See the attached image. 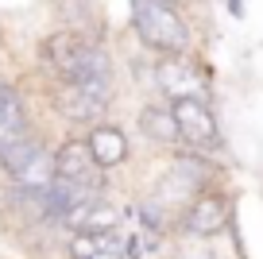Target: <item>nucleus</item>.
I'll return each mask as SVG.
<instances>
[{
  "label": "nucleus",
  "mask_w": 263,
  "mask_h": 259,
  "mask_svg": "<svg viewBox=\"0 0 263 259\" xmlns=\"http://www.w3.org/2000/svg\"><path fill=\"white\" fill-rule=\"evenodd\" d=\"M132 24L136 35L159 54H186L190 27L166 0H132Z\"/></svg>",
  "instance_id": "nucleus-1"
},
{
  "label": "nucleus",
  "mask_w": 263,
  "mask_h": 259,
  "mask_svg": "<svg viewBox=\"0 0 263 259\" xmlns=\"http://www.w3.org/2000/svg\"><path fill=\"white\" fill-rule=\"evenodd\" d=\"M171 116L178 124V136L190 147H217L221 143V128H217V116L205 105V97H174Z\"/></svg>",
  "instance_id": "nucleus-2"
},
{
  "label": "nucleus",
  "mask_w": 263,
  "mask_h": 259,
  "mask_svg": "<svg viewBox=\"0 0 263 259\" xmlns=\"http://www.w3.org/2000/svg\"><path fill=\"white\" fill-rule=\"evenodd\" d=\"M229 225V201L221 194H201L197 190L194 197L186 201V213H182V228L197 240H209V236L224 232Z\"/></svg>",
  "instance_id": "nucleus-3"
},
{
  "label": "nucleus",
  "mask_w": 263,
  "mask_h": 259,
  "mask_svg": "<svg viewBox=\"0 0 263 259\" xmlns=\"http://www.w3.org/2000/svg\"><path fill=\"white\" fill-rule=\"evenodd\" d=\"M155 81L166 97H205V73L197 70V62L182 54H166L163 62L155 66Z\"/></svg>",
  "instance_id": "nucleus-4"
},
{
  "label": "nucleus",
  "mask_w": 263,
  "mask_h": 259,
  "mask_svg": "<svg viewBox=\"0 0 263 259\" xmlns=\"http://www.w3.org/2000/svg\"><path fill=\"white\" fill-rule=\"evenodd\" d=\"M101 170L93 162L89 147L82 143V139H70V143H62L54 151V174L58 178H78V182H93V186H105V178H101Z\"/></svg>",
  "instance_id": "nucleus-5"
},
{
  "label": "nucleus",
  "mask_w": 263,
  "mask_h": 259,
  "mask_svg": "<svg viewBox=\"0 0 263 259\" xmlns=\"http://www.w3.org/2000/svg\"><path fill=\"white\" fill-rule=\"evenodd\" d=\"M85 147H89V155H93L97 166H120V162L128 159V136H124L116 124H105V120H97L89 128Z\"/></svg>",
  "instance_id": "nucleus-6"
},
{
  "label": "nucleus",
  "mask_w": 263,
  "mask_h": 259,
  "mask_svg": "<svg viewBox=\"0 0 263 259\" xmlns=\"http://www.w3.org/2000/svg\"><path fill=\"white\" fill-rule=\"evenodd\" d=\"M54 108L70 124H97L101 113H105V105H97L78 81H62V85L54 89Z\"/></svg>",
  "instance_id": "nucleus-7"
},
{
  "label": "nucleus",
  "mask_w": 263,
  "mask_h": 259,
  "mask_svg": "<svg viewBox=\"0 0 263 259\" xmlns=\"http://www.w3.org/2000/svg\"><path fill=\"white\" fill-rule=\"evenodd\" d=\"M89 47V39H85L82 31H58V35H50L47 43H43V62H47V70H54L58 78H66L70 73V66L82 58V50Z\"/></svg>",
  "instance_id": "nucleus-8"
},
{
  "label": "nucleus",
  "mask_w": 263,
  "mask_h": 259,
  "mask_svg": "<svg viewBox=\"0 0 263 259\" xmlns=\"http://www.w3.org/2000/svg\"><path fill=\"white\" fill-rule=\"evenodd\" d=\"M12 178H16V190H31V194H43V190L50 186V178H54V155L47 151V147H35L31 155H27L24 162H20L16 170H12Z\"/></svg>",
  "instance_id": "nucleus-9"
},
{
  "label": "nucleus",
  "mask_w": 263,
  "mask_h": 259,
  "mask_svg": "<svg viewBox=\"0 0 263 259\" xmlns=\"http://www.w3.org/2000/svg\"><path fill=\"white\" fill-rule=\"evenodd\" d=\"M140 128H143V136L147 139H155V143H163V147H174L178 143V124H174V116H171V108H159V105H147L140 113Z\"/></svg>",
  "instance_id": "nucleus-10"
},
{
  "label": "nucleus",
  "mask_w": 263,
  "mask_h": 259,
  "mask_svg": "<svg viewBox=\"0 0 263 259\" xmlns=\"http://www.w3.org/2000/svg\"><path fill=\"white\" fill-rule=\"evenodd\" d=\"M0 116L8 120L12 132H24V101H20V93L12 89V85H4V81H0Z\"/></svg>",
  "instance_id": "nucleus-11"
},
{
  "label": "nucleus",
  "mask_w": 263,
  "mask_h": 259,
  "mask_svg": "<svg viewBox=\"0 0 263 259\" xmlns=\"http://www.w3.org/2000/svg\"><path fill=\"white\" fill-rule=\"evenodd\" d=\"M116 217H120V213L108 209V205L97 197V201L85 209V217H82V225H78V228H89V232H108V228H116Z\"/></svg>",
  "instance_id": "nucleus-12"
},
{
  "label": "nucleus",
  "mask_w": 263,
  "mask_h": 259,
  "mask_svg": "<svg viewBox=\"0 0 263 259\" xmlns=\"http://www.w3.org/2000/svg\"><path fill=\"white\" fill-rule=\"evenodd\" d=\"M112 232V228H108ZM108 232H89V228H78V236L70 240V255L74 259H93V251L108 240Z\"/></svg>",
  "instance_id": "nucleus-13"
},
{
  "label": "nucleus",
  "mask_w": 263,
  "mask_h": 259,
  "mask_svg": "<svg viewBox=\"0 0 263 259\" xmlns=\"http://www.w3.org/2000/svg\"><path fill=\"white\" fill-rule=\"evenodd\" d=\"M140 217H143V228H151V232H163V228H166V205L159 201V197H151V201L140 205Z\"/></svg>",
  "instance_id": "nucleus-14"
},
{
  "label": "nucleus",
  "mask_w": 263,
  "mask_h": 259,
  "mask_svg": "<svg viewBox=\"0 0 263 259\" xmlns=\"http://www.w3.org/2000/svg\"><path fill=\"white\" fill-rule=\"evenodd\" d=\"M93 259H124V248H120V240H116V236L108 232V240L101 244L97 251H93Z\"/></svg>",
  "instance_id": "nucleus-15"
},
{
  "label": "nucleus",
  "mask_w": 263,
  "mask_h": 259,
  "mask_svg": "<svg viewBox=\"0 0 263 259\" xmlns=\"http://www.w3.org/2000/svg\"><path fill=\"white\" fill-rule=\"evenodd\" d=\"M8 136H16V132H12V128H8V120L0 116V143H4V139H8Z\"/></svg>",
  "instance_id": "nucleus-16"
}]
</instances>
